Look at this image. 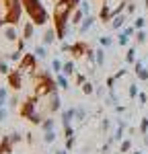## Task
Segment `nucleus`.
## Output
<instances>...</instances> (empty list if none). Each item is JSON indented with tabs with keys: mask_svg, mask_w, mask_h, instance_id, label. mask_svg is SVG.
<instances>
[{
	"mask_svg": "<svg viewBox=\"0 0 148 154\" xmlns=\"http://www.w3.org/2000/svg\"><path fill=\"white\" fill-rule=\"evenodd\" d=\"M33 84H35V95L41 99V97H48L51 93H56L60 86L56 82V78L49 74V70H43L39 74H33Z\"/></svg>",
	"mask_w": 148,
	"mask_h": 154,
	"instance_id": "nucleus-1",
	"label": "nucleus"
},
{
	"mask_svg": "<svg viewBox=\"0 0 148 154\" xmlns=\"http://www.w3.org/2000/svg\"><path fill=\"white\" fill-rule=\"evenodd\" d=\"M21 2H23L25 12L29 14V19L35 25H45L48 23L49 14H48V11H45V6L41 4V0H21Z\"/></svg>",
	"mask_w": 148,
	"mask_h": 154,
	"instance_id": "nucleus-2",
	"label": "nucleus"
},
{
	"mask_svg": "<svg viewBox=\"0 0 148 154\" xmlns=\"http://www.w3.org/2000/svg\"><path fill=\"white\" fill-rule=\"evenodd\" d=\"M19 70L23 72H31V74H35L37 70V56L35 54H31V51H27V54H23V58H21V62H19Z\"/></svg>",
	"mask_w": 148,
	"mask_h": 154,
	"instance_id": "nucleus-3",
	"label": "nucleus"
},
{
	"mask_svg": "<svg viewBox=\"0 0 148 154\" xmlns=\"http://www.w3.org/2000/svg\"><path fill=\"white\" fill-rule=\"evenodd\" d=\"M37 105H39V97L37 95L27 97V101L21 105V115H23L25 119H29L33 113H37Z\"/></svg>",
	"mask_w": 148,
	"mask_h": 154,
	"instance_id": "nucleus-4",
	"label": "nucleus"
},
{
	"mask_svg": "<svg viewBox=\"0 0 148 154\" xmlns=\"http://www.w3.org/2000/svg\"><path fill=\"white\" fill-rule=\"evenodd\" d=\"M48 99V103H45V113H56V111H60L62 109V101H60V95H58V91L56 93H51V95L45 97Z\"/></svg>",
	"mask_w": 148,
	"mask_h": 154,
	"instance_id": "nucleus-5",
	"label": "nucleus"
},
{
	"mask_svg": "<svg viewBox=\"0 0 148 154\" xmlns=\"http://www.w3.org/2000/svg\"><path fill=\"white\" fill-rule=\"evenodd\" d=\"M88 43H85V41H76V43H72V49H70V54H72L74 60H80L86 56V51H88Z\"/></svg>",
	"mask_w": 148,
	"mask_h": 154,
	"instance_id": "nucleus-6",
	"label": "nucleus"
},
{
	"mask_svg": "<svg viewBox=\"0 0 148 154\" xmlns=\"http://www.w3.org/2000/svg\"><path fill=\"white\" fill-rule=\"evenodd\" d=\"M6 76H8V86H12L14 91H21L23 88V72L19 70V68L14 72H11V74H6Z\"/></svg>",
	"mask_w": 148,
	"mask_h": 154,
	"instance_id": "nucleus-7",
	"label": "nucleus"
},
{
	"mask_svg": "<svg viewBox=\"0 0 148 154\" xmlns=\"http://www.w3.org/2000/svg\"><path fill=\"white\" fill-rule=\"evenodd\" d=\"M56 39H58V31H56V27H49V29H45V31H43L41 43H43L45 48H49V45H51Z\"/></svg>",
	"mask_w": 148,
	"mask_h": 154,
	"instance_id": "nucleus-8",
	"label": "nucleus"
},
{
	"mask_svg": "<svg viewBox=\"0 0 148 154\" xmlns=\"http://www.w3.org/2000/svg\"><path fill=\"white\" fill-rule=\"evenodd\" d=\"M134 72H136V76H138L140 80L148 82V70H146V66H144V60H136V64H134Z\"/></svg>",
	"mask_w": 148,
	"mask_h": 154,
	"instance_id": "nucleus-9",
	"label": "nucleus"
},
{
	"mask_svg": "<svg viewBox=\"0 0 148 154\" xmlns=\"http://www.w3.org/2000/svg\"><path fill=\"white\" fill-rule=\"evenodd\" d=\"M95 21H97L95 17L86 14V17H85V21H82V23L78 25V35H85V33H88V31L93 29V25H95Z\"/></svg>",
	"mask_w": 148,
	"mask_h": 154,
	"instance_id": "nucleus-10",
	"label": "nucleus"
},
{
	"mask_svg": "<svg viewBox=\"0 0 148 154\" xmlns=\"http://www.w3.org/2000/svg\"><path fill=\"white\" fill-rule=\"evenodd\" d=\"M4 39L11 41V43H17V41L21 39L19 33H17V25H6V27H4Z\"/></svg>",
	"mask_w": 148,
	"mask_h": 154,
	"instance_id": "nucleus-11",
	"label": "nucleus"
},
{
	"mask_svg": "<svg viewBox=\"0 0 148 154\" xmlns=\"http://www.w3.org/2000/svg\"><path fill=\"white\" fill-rule=\"evenodd\" d=\"M72 119H76V107H70V109L62 111V125H70Z\"/></svg>",
	"mask_w": 148,
	"mask_h": 154,
	"instance_id": "nucleus-12",
	"label": "nucleus"
},
{
	"mask_svg": "<svg viewBox=\"0 0 148 154\" xmlns=\"http://www.w3.org/2000/svg\"><path fill=\"white\" fill-rule=\"evenodd\" d=\"M85 17H86V12L82 11L80 6H78V8H74V11H72V17H70V23L78 27V25H80L82 21H85Z\"/></svg>",
	"mask_w": 148,
	"mask_h": 154,
	"instance_id": "nucleus-13",
	"label": "nucleus"
},
{
	"mask_svg": "<svg viewBox=\"0 0 148 154\" xmlns=\"http://www.w3.org/2000/svg\"><path fill=\"white\" fill-rule=\"evenodd\" d=\"M99 21L107 23V21H113V14H111V6L109 4H103L101 6V12H99Z\"/></svg>",
	"mask_w": 148,
	"mask_h": 154,
	"instance_id": "nucleus-14",
	"label": "nucleus"
},
{
	"mask_svg": "<svg viewBox=\"0 0 148 154\" xmlns=\"http://www.w3.org/2000/svg\"><path fill=\"white\" fill-rule=\"evenodd\" d=\"M62 72L66 74V76H72L74 72H76V60H66L64 62V66H62Z\"/></svg>",
	"mask_w": 148,
	"mask_h": 154,
	"instance_id": "nucleus-15",
	"label": "nucleus"
},
{
	"mask_svg": "<svg viewBox=\"0 0 148 154\" xmlns=\"http://www.w3.org/2000/svg\"><path fill=\"white\" fill-rule=\"evenodd\" d=\"M33 31H35V23H33V21H27V23H25V27H23V35H21V37L29 41V39L33 37Z\"/></svg>",
	"mask_w": 148,
	"mask_h": 154,
	"instance_id": "nucleus-16",
	"label": "nucleus"
},
{
	"mask_svg": "<svg viewBox=\"0 0 148 154\" xmlns=\"http://www.w3.org/2000/svg\"><path fill=\"white\" fill-rule=\"evenodd\" d=\"M125 21H128V14H117V17H113V29L115 31H119V29H123L125 27Z\"/></svg>",
	"mask_w": 148,
	"mask_h": 154,
	"instance_id": "nucleus-17",
	"label": "nucleus"
},
{
	"mask_svg": "<svg viewBox=\"0 0 148 154\" xmlns=\"http://www.w3.org/2000/svg\"><path fill=\"white\" fill-rule=\"evenodd\" d=\"M12 152V142L8 140V136H4L0 140V154H11Z\"/></svg>",
	"mask_w": 148,
	"mask_h": 154,
	"instance_id": "nucleus-18",
	"label": "nucleus"
},
{
	"mask_svg": "<svg viewBox=\"0 0 148 154\" xmlns=\"http://www.w3.org/2000/svg\"><path fill=\"white\" fill-rule=\"evenodd\" d=\"M56 82H58V86L64 88V91H68V88H70V82H68V78H66V74H64V72L56 74Z\"/></svg>",
	"mask_w": 148,
	"mask_h": 154,
	"instance_id": "nucleus-19",
	"label": "nucleus"
},
{
	"mask_svg": "<svg viewBox=\"0 0 148 154\" xmlns=\"http://www.w3.org/2000/svg\"><path fill=\"white\" fill-rule=\"evenodd\" d=\"M134 37H136V45H142V43H146V39H148L146 29H138Z\"/></svg>",
	"mask_w": 148,
	"mask_h": 154,
	"instance_id": "nucleus-20",
	"label": "nucleus"
},
{
	"mask_svg": "<svg viewBox=\"0 0 148 154\" xmlns=\"http://www.w3.org/2000/svg\"><path fill=\"white\" fill-rule=\"evenodd\" d=\"M125 62L128 64H136V45H130L125 49Z\"/></svg>",
	"mask_w": 148,
	"mask_h": 154,
	"instance_id": "nucleus-21",
	"label": "nucleus"
},
{
	"mask_svg": "<svg viewBox=\"0 0 148 154\" xmlns=\"http://www.w3.org/2000/svg\"><path fill=\"white\" fill-rule=\"evenodd\" d=\"M95 64H97L99 68H101V66H105V49H103V48L95 51Z\"/></svg>",
	"mask_w": 148,
	"mask_h": 154,
	"instance_id": "nucleus-22",
	"label": "nucleus"
},
{
	"mask_svg": "<svg viewBox=\"0 0 148 154\" xmlns=\"http://www.w3.org/2000/svg\"><path fill=\"white\" fill-rule=\"evenodd\" d=\"M132 150V138H123L122 144H119V152L122 154H128Z\"/></svg>",
	"mask_w": 148,
	"mask_h": 154,
	"instance_id": "nucleus-23",
	"label": "nucleus"
},
{
	"mask_svg": "<svg viewBox=\"0 0 148 154\" xmlns=\"http://www.w3.org/2000/svg\"><path fill=\"white\" fill-rule=\"evenodd\" d=\"M56 138H58V134H56L54 130L43 131V144H54V142H56Z\"/></svg>",
	"mask_w": 148,
	"mask_h": 154,
	"instance_id": "nucleus-24",
	"label": "nucleus"
},
{
	"mask_svg": "<svg viewBox=\"0 0 148 154\" xmlns=\"http://www.w3.org/2000/svg\"><path fill=\"white\" fill-rule=\"evenodd\" d=\"M54 128H56V121H54L51 117H45L43 121H41V130L43 131H49V130H54Z\"/></svg>",
	"mask_w": 148,
	"mask_h": 154,
	"instance_id": "nucleus-25",
	"label": "nucleus"
},
{
	"mask_svg": "<svg viewBox=\"0 0 148 154\" xmlns=\"http://www.w3.org/2000/svg\"><path fill=\"white\" fill-rule=\"evenodd\" d=\"M33 54H35L39 60H43V58H48V49H45V45L41 43V45H37L35 49H33Z\"/></svg>",
	"mask_w": 148,
	"mask_h": 154,
	"instance_id": "nucleus-26",
	"label": "nucleus"
},
{
	"mask_svg": "<svg viewBox=\"0 0 148 154\" xmlns=\"http://www.w3.org/2000/svg\"><path fill=\"white\" fill-rule=\"evenodd\" d=\"M138 95H140V91H138V84L132 82L130 86H128V97H130V99H138Z\"/></svg>",
	"mask_w": 148,
	"mask_h": 154,
	"instance_id": "nucleus-27",
	"label": "nucleus"
},
{
	"mask_svg": "<svg viewBox=\"0 0 148 154\" xmlns=\"http://www.w3.org/2000/svg\"><path fill=\"white\" fill-rule=\"evenodd\" d=\"M138 134H140V136L148 134V117H142V119H140V125H138Z\"/></svg>",
	"mask_w": 148,
	"mask_h": 154,
	"instance_id": "nucleus-28",
	"label": "nucleus"
},
{
	"mask_svg": "<svg viewBox=\"0 0 148 154\" xmlns=\"http://www.w3.org/2000/svg\"><path fill=\"white\" fill-rule=\"evenodd\" d=\"M21 58H23V51H21V49H14L12 54H8V56H6V60H8V62H21Z\"/></svg>",
	"mask_w": 148,
	"mask_h": 154,
	"instance_id": "nucleus-29",
	"label": "nucleus"
},
{
	"mask_svg": "<svg viewBox=\"0 0 148 154\" xmlns=\"http://www.w3.org/2000/svg\"><path fill=\"white\" fill-rule=\"evenodd\" d=\"M128 43H130V35H125V33H119L117 35V45H122V48H128Z\"/></svg>",
	"mask_w": 148,
	"mask_h": 154,
	"instance_id": "nucleus-30",
	"label": "nucleus"
},
{
	"mask_svg": "<svg viewBox=\"0 0 148 154\" xmlns=\"http://www.w3.org/2000/svg\"><path fill=\"white\" fill-rule=\"evenodd\" d=\"M93 93H95V84L86 80V82L82 84V95H93Z\"/></svg>",
	"mask_w": 148,
	"mask_h": 154,
	"instance_id": "nucleus-31",
	"label": "nucleus"
},
{
	"mask_svg": "<svg viewBox=\"0 0 148 154\" xmlns=\"http://www.w3.org/2000/svg\"><path fill=\"white\" fill-rule=\"evenodd\" d=\"M111 128V119L109 117H103L101 119V134H107Z\"/></svg>",
	"mask_w": 148,
	"mask_h": 154,
	"instance_id": "nucleus-32",
	"label": "nucleus"
},
{
	"mask_svg": "<svg viewBox=\"0 0 148 154\" xmlns=\"http://www.w3.org/2000/svg\"><path fill=\"white\" fill-rule=\"evenodd\" d=\"M115 82H117V76L113 74V76H107V80H105V88L111 91V88H115Z\"/></svg>",
	"mask_w": 148,
	"mask_h": 154,
	"instance_id": "nucleus-33",
	"label": "nucleus"
},
{
	"mask_svg": "<svg viewBox=\"0 0 148 154\" xmlns=\"http://www.w3.org/2000/svg\"><path fill=\"white\" fill-rule=\"evenodd\" d=\"M8 140H11L12 144H19V142H23L25 138L19 134V131H12V134H8Z\"/></svg>",
	"mask_w": 148,
	"mask_h": 154,
	"instance_id": "nucleus-34",
	"label": "nucleus"
},
{
	"mask_svg": "<svg viewBox=\"0 0 148 154\" xmlns=\"http://www.w3.org/2000/svg\"><path fill=\"white\" fill-rule=\"evenodd\" d=\"M99 43H101V48H111L113 45V37H99Z\"/></svg>",
	"mask_w": 148,
	"mask_h": 154,
	"instance_id": "nucleus-35",
	"label": "nucleus"
},
{
	"mask_svg": "<svg viewBox=\"0 0 148 154\" xmlns=\"http://www.w3.org/2000/svg\"><path fill=\"white\" fill-rule=\"evenodd\" d=\"M11 68H8V60H0V74H11Z\"/></svg>",
	"mask_w": 148,
	"mask_h": 154,
	"instance_id": "nucleus-36",
	"label": "nucleus"
},
{
	"mask_svg": "<svg viewBox=\"0 0 148 154\" xmlns=\"http://www.w3.org/2000/svg\"><path fill=\"white\" fill-rule=\"evenodd\" d=\"M62 66H64V64H62V62H60L58 58H56V60H51V70L56 72V74H60V72H62Z\"/></svg>",
	"mask_w": 148,
	"mask_h": 154,
	"instance_id": "nucleus-37",
	"label": "nucleus"
},
{
	"mask_svg": "<svg viewBox=\"0 0 148 154\" xmlns=\"http://www.w3.org/2000/svg\"><path fill=\"white\" fill-rule=\"evenodd\" d=\"M136 31H138V29H136L134 25H125V27H123V33H125V35H130V37H134Z\"/></svg>",
	"mask_w": 148,
	"mask_h": 154,
	"instance_id": "nucleus-38",
	"label": "nucleus"
},
{
	"mask_svg": "<svg viewBox=\"0 0 148 154\" xmlns=\"http://www.w3.org/2000/svg\"><path fill=\"white\" fill-rule=\"evenodd\" d=\"M134 27L136 29H144V27H146V19H144V17H138L134 21Z\"/></svg>",
	"mask_w": 148,
	"mask_h": 154,
	"instance_id": "nucleus-39",
	"label": "nucleus"
},
{
	"mask_svg": "<svg viewBox=\"0 0 148 154\" xmlns=\"http://www.w3.org/2000/svg\"><path fill=\"white\" fill-rule=\"evenodd\" d=\"M74 136V128L72 125H64V138H72Z\"/></svg>",
	"mask_w": 148,
	"mask_h": 154,
	"instance_id": "nucleus-40",
	"label": "nucleus"
},
{
	"mask_svg": "<svg viewBox=\"0 0 148 154\" xmlns=\"http://www.w3.org/2000/svg\"><path fill=\"white\" fill-rule=\"evenodd\" d=\"M74 144H76V140H74V136H72V138H66V144H64V148L72 150V148H74Z\"/></svg>",
	"mask_w": 148,
	"mask_h": 154,
	"instance_id": "nucleus-41",
	"label": "nucleus"
},
{
	"mask_svg": "<svg viewBox=\"0 0 148 154\" xmlns=\"http://www.w3.org/2000/svg\"><path fill=\"white\" fill-rule=\"evenodd\" d=\"M85 82H86V76H85V74H80V72H78V74H76V84H78V86H82Z\"/></svg>",
	"mask_w": 148,
	"mask_h": 154,
	"instance_id": "nucleus-42",
	"label": "nucleus"
},
{
	"mask_svg": "<svg viewBox=\"0 0 148 154\" xmlns=\"http://www.w3.org/2000/svg\"><path fill=\"white\" fill-rule=\"evenodd\" d=\"M85 117H86V111H85V109H78V107H76V119H78V121H82Z\"/></svg>",
	"mask_w": 148,
	"mask_h": 154,
	"instance_id": "nucleus-43",
	"label": "nucleus"
},
{
	"mask_svg": "<svg viewBox=\"0 0 148 154\" xmlns=\"http://www.w3.org/2000/svg\"><path fill=\"white\" fill-rule=\"evenodd\" d=\"M136 12V4H132V2H128V6H125V14L130 17V14H134Z\"/></svg>",
	"mask_w": 148,
	"mask_h": 154,
	"instance_id": "nucleus-44",
	"label": "nucleus"
},
{
	"mask_svg": "<svg viewBox=\"0 0 148 154\" xmlns=\"http://www.w3.org/2000/svg\"><path fill=\"white\" fill-rule=\"evenodd\" d=\"M138 101H140L138 105H146V103H148V95H146V93H140V95H138Z\"/></svg>",
	"mask_w": 148,
	"mask_h": 154,
	"instance_id": "nucleus-45",
	"label": "nucleus"
},
{
	"mask_svg": "<svg viewBox=\"0 0 148 154\" xmlns=\"http://www.w3.org/2000/svg\"><path fill=\"white\" fill-rule=\"evenodd\" d=\"M72 49V43H66V41H62V45H60V51L64 54V51H70Z\"/></svg>",
	"mask_w": 148,
	"mask_h": 154,
	"instance_id": "nucleus-46",
	"label": "nucleus"
},
{
	"mask_svg": "<svg viewBox=\"0 0 148 154\" xmlns=\"http://www.w3.org/2000/svg\"><path fill=\"white\" fill-rule=\"evenodd\" d=\"M6 99H8V91L4 86H0V101H6Z\"/></svg>",
	"mask_w": 148,
	"mask_h": 154,
	"instance_id": "nucleus-47",
	"label": "nucleus"
},
{
	"mask_svg": "<svg viewBox=\"0 0 148 154\" xmlns=\"http://www.w3.org/2000/svg\"><path fill=\"white\" fill-rule=\"evenodd\" d=\"M113 111L122 115V113H125V111H128V107H123V105H115V107H113Z\"/></svg>",
	"mask_w": 148,
	"mask_h": 154,
	"instance_id": "nucleus-48",
	"label": "nucleus"
},
{
	"mask_svg": "<svg viewBox=\"0 0 148 154\" xmlns=\"http://www.w3.org/2000/svg\"><path fill=\"white\" fill-rule=\"evenodd\" d=\"M4 119H6V109H4V107H0V123H2Z\"/></svg>",
	"mask_w": 148,
	"mask_h": 154,
	"instance_id": "nucleus-49",
	"label": "nucleus"
},
{
	"mask_svg": "<svg viewBox=\"0 0 148 154\" xmlns=\"http://www.w3.org/2000/svg\"><path fill=\"white\" fill-rule=\"evenodd\" d=\"M80 8H82V11L88 14V2H86V0H82V2H80Z\"/></svg>",
	"mask_w": 148,
	"mask_h": 154,
	"instance_id": "nucleus-50",
	"label": "nucleus"
},
{
	"mask_svg": "<svg viewBox=\"0 0 148 154\" xmlns=\"http://www.w3.org/2000/svg\"><path fill=\"white\" fill-rule=\"evenodd\" d=\"M25 142L33 144V134H31V131H29V134H25Z\"/></svg>",
	"mask_w": 148,
	"mask_h": 154,
	"instance_id": "nucleus-51",
	"label": "nucleus"
},
{
	"mask_svg": "<svg viewBox=\"0 0 148 154\" xmlns=\"http://www.w3.org/2000/svg\"><path fill=\"white\" fill-rule=\"evenodd\" d=\"M95 93H97V97H103V95H105V88L97 86V88H95Z\"/></svg>",
	"mask_w": 148,
	"mask_h": 154,
	"instance_id": "nucleus-52",
	"label": "nucleus"
},
{
	"mask_svg": "<svg viewBox=\"0 0 148 154\" xmlns=\"http://www.w3.org/2000/svg\"><path fill=\"white\" fill-rule=\"evenodd\" d=\"M68 152H70L68 148H60V150H56V152H54V154H68Z\"/></svg>",
	"mask_w": 148,
	"mask_h": 154,
	"instance_id": "nucleus-53",
	"label": "nucleus"
},
{
	"mask_svg": "<svg viewBox=\"0 0 148 154\" xmlns=\"http://www.w3.org/2000/svg\"><path fill=\"white\" fill-rule=\"evenodd\" d=\"M8 103H11V107H14L17 103H19V99H17V97H11V101H8Z\"/></svg>",
	"mask_w": 148,
	"mask_h": 154,
	"instance_id": "nucleus-54",
	"label": "nucleus"
},
{
	"mask_svg": "<svg viewBox=\"0 0 148 154\" xmlns=\"http://www.w3.org/2000/svg\"><path fill=\"white\" fill-rule=\"evenodd\" d=\"M142 140H144V144L148 146V134H144V138H142Z\"/></svg>",
	"mask_w": 148,
	"mask_h": 154,
	"instance_id": "nucleus-55",
	"label": "nucleus"
},
{
	"mask_svg": "<svg viewBox=\"0 0 148 154\" xmlns=\"http://www.w3.org/2000/svg\"><path fill=\"white\" fill-rule=\"evenodd\" d=\"M4 27V19H2V14H0V29Z\"/></svg>",
	"mask_w": 148,
	"mask_h": 154,
	"instance_id": "nucleus-56",
	"label": "nucleus"
},
{
	"mask_svg": "<svg viewBox=\"0 0 148 154\" xmlns=\"http://www.w3.org/2000/svg\"><path fill=\"white\" fill-rule=\"evenodd\" d=\"M4 103H6V101H0V107H4Z\"/></svg>",
	"mask_w": 148,
	"mask_h": 154,
	"instance_id": "nucleus-57",
	"label": "nucleus"
},
{
	"mask_svg": "<svg viewBox=\"0 0 148 154\" xmlns=\"http://www.w3.org/2000/svg\"><path fill=\"white\" fill-rule=\"evenodd\" d=\"M144 6H146V8H148V0H144Z\"/></svg>",
	"mask_w": 148,
	"mask_h": 154,
	"instance_id": "nucleus-58",
	"label": "nucleus"
},
{
	"mask_svg": "<svg viewBox=\"0 0 148 154\" xmlns=\"http://www.w3.org/2000/svg\"><path fill=\"white\" fill-rule=\"evenodd\" d=\"M134 154H142V152H134Z\"/></svg>",
	"mask_w": 148,
	"mask_h": 154,
	"instance_id": "nucleus-59",
	"label": "nucleus"
}]
</instances>
